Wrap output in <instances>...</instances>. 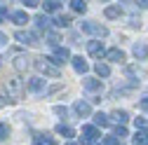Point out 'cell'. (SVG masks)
Instances as JSON below:
<instances>
[{
  "instance_id": "obj_31",
  "label": "cell",
  "mask_w": 148,
  "mask_h": 145,
  "mask_svg": "<svg viewBox=\"0 0 148 145\" xmlns=\"http://www.w3.org/2000/svg\"><path fill=\"white\" fill-rule=\"evenodd\" d=\"M118 143H120V140H118L115 136H108V138L103 140V145H118Z\"/></svg>"
},
{
  "instance_id": "obj_33",
  "label": "cell",
  "mask_w": 148,
  "mask_h": 145,
  "mask_svg": "<svg viewBox=\"0 0 148 145\" xmlns=\"http://www.w3.org/2000/svg\"><path fill=\"white\" fill-rule=\"evenodd\" d=\"M139 108H141V110H146V112H148V98H141V101H139Z\"/></svg>"
},
{
  "instance_id": "obj_24",
  "label": "cell",
  "mask_w": 148,
  "mask_h": 145,
  "mask_svg": "<svg viewBox=\"0 0 148 145\" xmlns=\"http://www.w3.org/2000/svg\"><path fill=\"white\" fill-rule=\"evenodd\" d=\"M118 140H122V138H127V129L125 126H115V133H113Z\"/></svg>"
},
{
  "instance_id": "obj_11",
  "label": "cell",
  "mask_w": 148,
  "mask_h": 145,
  "mask_svg": "<svg viewBox=\"0 0 148 145\" xmlns=\"http://www.w3.org/2000/svg\"><path fill=\"white\" fill-rule=\"evenodd\" d=\"M28 89L35 91V94H38V91H45V80H42V77H31V80H28Z\"/></svg>"
},
{
  "instance_id": "obj_18",
  "label": "cell",
  "mask_w": 148,
  "mask_h": 145,
  "mask_svg": "<svg viewBox=\"0 0 148 145\" xmlns=\"http://www.w3.org/2000/svg\"><path fill=\"white\" fill-rule=\"evenodd\" d=\"M57 133L64 136V138H73V133H75V131H73L68 124H57Z\"/></svg>"
},
{
  "instance_id": "obj_6",
  "label": "cell",
  "mask_w": 148,
  "mask_h": 145,
  "mask_svg": "<svg viewBox=\"0 0 148 145\" xmlns=\"http://www.w3.org/2000/svg\"><path fill=\"white\" fill-rule=\"evenodd\" d=\"M87 51L92 54V56H103V54H106V51H103V45H101L99 40H89V42H87Z\"/></svg>"
},
{
  "instance_id": "obj_35",
  "label": "cell",
  "mask_w": 148,
  "mask_h": 145,
  "mask_svg": "<svg viewBox=\"0 0 148 145\" xmlns=\"http://www.w3.org/2000/svg\"><path fill=\"white\" fill-rule=\"evenodd\" d=\"M134 5H139V7H143V9H148V0H141V3H134Z\"/></svg>"
},
{
  "instance_id": "obj_20",
  "label": "cell",
  "mask_w": 148,
  "mask_h": 145,
  "mask_svg": "<svg viewBox=\"0 0 148 145\" xmlns=\"http://www.w3.org/2000/svg\"><path fill=\"white\" fill-rule=\"evenodd\" d=\"M94 124H97V126H108V124H110V119H108V115L97 112V115H94Z\"/></svg>"
},
{
  "instance_id": "obj_12",
  "label": "cell",
  "mask_w": 148,
  "mask_h": 145,
  "mask_svg": "<svg viewBox=\"0 0 148 145\" xmlns=\"http://www.w3.org/2000/svg\"><path fill=\"white\" fill-rule=\"evenodd\" d=\"M110 117H113V122H118L120 126H125V124L129 122V112H127V110H113Z\"/></svg>"
},
{
  "instance_id": "obj_37",
  "label": "cell",
  "mask_w": 148,
  "mask_h": 145,
  "mask_svg": "<svg viewBox=\"0 0 148 145\" xmlns=\"http://www.w3.org/2000/svg\"><path fill=\"white\" fill-rule=\"evenodd\" d=\"M3 105H5V101H3V98H0V108H3Z\"/></svg>"
},
{
  "instance_id": "obj_22",
  "label": "cell",
  "mask_w": 148,
  "mask_h": 145,
  "mask_svg": "<svg viewBox=\"0 0 148 145\" xmlns=\"http://www.w3.org/2000/svg\"><path fill=\"white\" fill-rule=\"evenodd\" d=\"M12 91H14V98H19V91H21V82L19 80H10V84H7Z\"/></svg>"
},
{
  "instance_id": "obj_16",
  "label": "cell",
  "mask_w": 148,
  "mask_h": 145,
  "mask_svg": "<svg viewBox=\"0 0 148 145\" xmlns=\"http://www.w3.org/2000/svg\"><path fill=\"white\" fill-rule=\"evenodd\" d=\"M68 5H71L73 12H78V14H85L87 12V3H82V0H71Z\"/></svg>"
},
{
  "instance_id": "obj_28",
  "label": "cell",
  "mask_w": 148,
  "mask_h": 145,
  "mask_svg": "<svg viewBox=\"0 0 148 145\" xmlns=\"http://www.w3.org/2000/svg\"><path fill=\"white\" fill-rule=\"evenodd\" d=\"M14 68H16V70H24V68H26V59H24V56H16Z\"/></svg>"
},
{
  "instance_id": "obj_2",
  "label": "cell",
  "mask_w": 148,
  "mask_h": 145,
  "mask_svg": "<svg viewBox=\"0 0 148 145\" xmlns=\"http://www.w3.org/2000/svg\"><path fill=\"white\" fill-rule=\"evenodd\" d=\"M35 68H38L40 72H45V75H49V77H59V75H61L59 68H57V66H52L47 59H35Z\"/></svg>"
},
{
  "instance_id": "obj_4",
  "label": "cell",
  "mask_w": 148,
  "mask_h": 145,
  "mask_svg": "<svg viewBox=\"0 0 148 145\" xmlns=\"http://www.w3.org/2000/svg\"><path fill=\"white\" fill-rule=\"evenodd\" d=\"M14 38L19 40V42H24V45H38V35L31 33V30H16Z\"/></svg>"
},
{
  "instance_id": "obj_14",
  "label": "cell",
  "mask_w": 148,
  "mask_h": 145,
  "mask_svg": "<svg viewBox=\"0 0 148 145\" xmlns=\"http://www.w3.org/2000/svg\"><path fill=\"white\" fill-rule=\"evenodd\" d=\"M103 14H106V19H118V16L122 14V7L120 5H108Z\"/></svg>"
},
{
  "instance_id": "obj_17",
  "label": "cell",
  "mask_w": 148,
  "mask_h": 145,
  "mask_svg": "<svg viewBox=\"0 0 148 145\" xmlns=\"http://www.w3.org/2000/svg\"><path fill=\"white\" fill-rule=\"evenodd\" d=\"M35 26L47 30V28L52 26V21H49V16H47V14H38V16H35Z\"/></svg>"
},
{
  "instance_id": "obj_32",
  "label": "cell",
  "mask_w": 148,
  "mask_h": 145,
  "mask_svg": "<svg viewBox=\"0 0 148 145\" xmlns=\"http://www.w3.org/2000/svg\"><path fill=\"white\" fill-rule=\"evenodd\" d=\"M7 16H10V12H7V9H5L3 5H0V21H5V19H7Z\"/></svg>"
},
{
  "instance_id": "obj_8",
  "label": "cell",
  "mask_w": 148,
  "mask_h": 145,
  "mask_svg": "<svg viewBox=\"0 0 148 145\" xmlns=\"http://www.w3.org/2000/svg\"><path fill=\"white\" fill-rule=\"evenodd\" d=\"M71 63H73V68H75V72H80V75H85V72H87V61L82 59V56H73L71 59Z\"/></svg>"
},
{
  "instance_id": "obj_9",
  "label": "cell",
  "mask_w": 148,
  "mask_h": 145,
  "mask_svg": "<svg viewBox=\"0 0 148 145\" xmlns=\"http://www.w3.org/2000/svg\"><path fill=\"white\" fill-rule=\"evenodd\" d=\"M132 54H134L139 61H143V59H148V47H146L143 42H136V45L132 47Z\"/></svg>"
},
{
  "instance_id": "obj_5",
  "label": "cell",
  "mask_w": 148,
  "mask_h": 145,
  "mask_svg": "<svg viewBox=\"0 0 148 145\" xmlns=\"http://www.w3.org/2000/svg\"><path fill=\"white\" fill-rule=\"evenodd\" d=\"M73 110H75L78 117H87V115L92 112V105H89L87 101H75V103H73Z\"/></svg>"
},
{
  "instance_id": "obj_29",
  "label": "cell",
  "mask_w": 148,
  "mask_h": 145,
  "mask_svg": "<svg viewBox=\"0 0 148 145\" xmlns=\"http://www.w3.org/2000/svg\"><path fill=\"white\" fill-rule=\"evenodd\" d=\"M57 26H61V28L71 26V16H59V19H57Z\"/></svg>"
},
{
  "instance_id": "obj_13",
  "label": "cell",
  "mask_w": 148,
  "mask_h": 145,
  "mask_svg": "<svg viewBox=\"0 0 148 145\" xmlns=\"http://www.w3.org/2000/svg\"><path fill=\"white\" fill-rule=\"evenodd\" d=\"M10 16H12V21H14V24H19V26L28 24V14H26L24 9H19V12H12Z\"/></svg>"
},
{
  "instance_id": "obj_39",
  "label": "cell",
  "mask_w": 148,
  "mask_h": 145,
  "mask_svg": "<svg viewBox=\"0 0 148 145\" xmlns=\"http://www.w3.org/2000/svg\"><path fill=\"white\" fill-rule=\"evenodd\" d=\"M68 145H75V143H68Z\"/></svg>"
},
{
  "instance_id": "obj_25",
  "label": "cell",
  "mask_w": 148,
  "mask_h": 145,
  "mask_svg": "<svg viewBox=\"0 0 148 145\" xmlns=\"http://www.w3.org/2000/svg\"><path fill=\"white\" fill-rule=\"evenodd\" d=\"M47 45L57 49V45H59V38H57V35H54V33H47Z\"/></svg>"
},
{
  "instance_id": "obj_30",
  "label": "cell",
  "mask_w": 148,
  "mask_h": 145,
  "mask_svg": "<svg viewBox=\"0 0 148 145\" xmlns=\"http://www.w3.org/2000/svg\"><path fill=\"white\" fill-rule=\"evenodd\" d=\"M54 115H59V117H66V115H68V110H66L64 105H54Z\"/></svg>"
},
{
  "instance_id": "obj_34",
  "label": "cell",
  "mask_w": 148,
  "mask_h": 145,
  "mask_svg": "<svg viewBox=\"0 0 148 145\" xmlns=\"http://www.w3.org/2000/svg\"><path fill=\"white\" fill-rule=\"evenodd\" d=\"M24 5H26V7H38L40 3H38V0H24Z\"/></svg>"
},
{
  "instance_id": "obj_26",
  "label": "cell",
  "mask_w": 148,
  "mask_h": 145,
  "mask_svg": "<svg viewBox=\"0 0 148 145\" xmlns=\"http://www.w3.org/2000/svg\"><path fill=\"white\" fill-rule=\"evenodd\" d=\"M10 136V126L7 124H3V122H0V140H5Z\"/></svg>"
},
{
  "instance_id": "obj_19",
  "label": "cell",
  "mask_w": 148,
  "mask_h": 145,
  "mask_svg": "<svg viewBox=\"0 0 148 145\" xmlns=\"http://www.w3.org/2000/svg\"><path fill=\"white\" fill-rule=\"evenodd\" d=\"M42 7H45V12H57V9H61V3L59 0H47V3H42Z\"/></svg>"
},
{
  "instance_id": "obj_10",
  "label": "cell",
  "mask_w": 148,
  "mask_h": 145,
  "mask_svg": "<svg viewBox=\"0 0 148 145\" xmlns=\"http://www.w3.org/2000/svg\"><path fill=\"white\" fill-rule=\"evenodd\" d=\"M82 87L87 89V91H99V89H101V80H97V77H85V80H82Z\"/></svg>"
},
{
  "instance_id": "obj_15",
  "label": "cell",
  "mask_w": 148,
  "mask_h": 145,
  "mask_svg": "<svg viewBox=\"0 0 148 145\" xmlns=\"http://www.w3.org/2000/svg\"><path fill=\"white\" fill-rule=\"evenodd\" d=\"M35 145H57V140L52 136H47V133H38L35 136Z\"/></svg>"
},
{
  "instance_id": "obj_7",
  "label": "cell",
  "mask_w": 148,
  "mask_h": 145,
  "mask_svg": "<svg viewBox=\"0 0 148 145\" xmlns=\"http://www.w3.org/2000/svg\"><path fill=\"white\" fill-rule=\"evenodd\" d=\"M106 59H108V61H115V63H122V61H125V51L118 49V47H113V49L106 51Z\"/></svg>"
},
{
  "instance_id": "obj_1",
  "label": "cell",
  "mask_w": 148,
  "mask_h": 145,
  "mask_svg": "<svg viewBox=\"0 0 148 145\" xmlns=\"http://www.w3.org/2000/svg\"><path fill=\"white\" fill-rule=\"evenodd\" d=\"M80 28H82L85 33L97 35V38H106V35H108V28H106V26H99L97 21H82V24H80Z\"/></svg>"
},
{
  "instance_id": "obj_3",
  "label": "cell",
  "mask_w": 148,
  "mask_h": 145,
  "mask_svg": "<svg viewBox=\"0 0 148 145\" xmlns=\"http://www.w3.org/2000/svg\"><path fill=\"white\" fill-rule=\"evenodd\" d=\"M52 66H61V63H66V61H71V51L66 49V47H57L54 49V54L47 59Z\"/></svg>"
},
{
  "instance_id": "obj_36",
  "label": "cell",
  "mask_w": 148,
  "mask_h": 145,
  "mask_svg": "<svg viewBox=\"0 0 148 145\" xmlns=\"http://www.w3.org/2000/svg\"><path fill=\"white\" fill-rule=\"evenodd\" d=\"M5 42H7V35H5L3 30H0V45H5Z\"/></svg>"
},
{
  "instance_id": "obj_27",
  "label": "cell",
  "mask_w": 148,
  "mask_h": 145,
  "mask_svg": "<svg viewBox=\"0 0 148 145\" xmlns=\"http://www.w3.org/2000/svg\"><path fill=\"white\" fill-rule=\"evenodd\" d=\"M146 136H148V133H143V131H136V136H134V145H143Z\"/></svg>"
},
{
  "instance_id": "obj_23",
  "label": "cell",
  "mask_w": 148,
  "mask_h": 145,
  "mask_svg": "<svg viewBox=\"0 0 148 145\" xmlns=\"http://www.w3.org/2000/svg\"><path fill=\"white\" fill-rule=\"evenodd\" d=\"M134 124H136V129H139V131H143V133L148 131V119H146V117H136Z\"/></svg>"
},
{
  "instance_id": "obj_38",
  "label": "cell",
  "mask_w": 148,
  "mask_h": 145,
  "mask_svg": "<svg viewBox=\"0 0 148 145\" xmlns=\"http://www.w3.org/2000/svg\"><path fill=\"white\" fill-rule=\"evenodd\" d=\"M143 145H148V136H146V140H143Z\"/></svg>"
},
{
  "instance_id": "obj_21",
  "label": "cell",
  "mask_w": 148,
  "mask_h": 145,
  "mask_svg": "<svg viewBox=\"0 0 148 145\" xmlns=\"http://www.w3.org/2000/svg\"><path fill=\"white\" fill-rule=\"evenodd\" d=\"M94 70L99 72V75H101V77H108V75H110V68H108L106 63H101V61H99V63L94 66Z\"/></svg>"
}]
</instances>
